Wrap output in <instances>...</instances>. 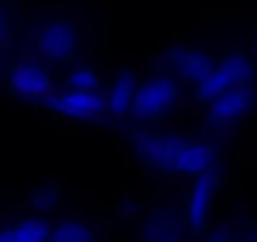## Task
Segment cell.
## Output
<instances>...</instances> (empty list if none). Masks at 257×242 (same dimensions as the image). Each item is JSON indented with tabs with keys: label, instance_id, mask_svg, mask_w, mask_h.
<instances>
[{
	"label": "cell",
	"instance_id": "obj_1",
	"mask_svg": "<svg viewBox=\"0 0 257 242\" xmlns=\"http://www.w3.org/2000/svg\"><path fill=\"white\" fill-rule=\"evenodd\" d=\"M137 154L154 169L184 177H199L217 164V152L209 142L177 134H134Z\"/></svg>",
	"mask_w": 257,
	"mask_h": 242
},
{
	"label": "cell",
	"instance_id": "obj_2",
	"mask_svg": "<svg viewBox=\"0 0 257 242\" xmlns=\"http://www.w3.org/2000/svg\"><path fill=\"white\" fill-rule=\"evenodd\" d=\"M254 78V63L247 53H229L219 63L212 66V71L197 83V98L209 103L212 98L237 88L247 86Z\"/></svg>",
	"mask_w": 257,
	"mask_h": 242
},
{
	"label": "cell",
	"instance_id": "obj_3",
	"mask_svg": "<svg viewBox=\"0 0 257 242\" xmlns=\"http://www.w3.org/2000/svg\"><path fill=\"white\" fill-rule=\"evenodd\" d=\"M179 98V86L172 76L159 73L147 78L142 86H137V96L132 103V113L139 121H154L167 116Z\"/></svg>",
	"mask_w": 257,
	"mask_h": 242
},
{
	"label": "cell",
	"instance_id": "obj_4",
	"mask_svg": "<svg viewBox=\"0 0 257 242\" xmlns=\"http://www.w3.org/2000/svg\"><path fill=\"white\" fill-rule=\"evenodd\" d=\"M78 48V33L71 21L53 18L46 21L36 33V51L48 63H66Z\"/></svg>",
	"mask_w": 257,
	"mask_h": 242
},
{
	"label": "cell",
	"instance_id": "obj_5",
	"mask_svg": "<svg viewBox=\"0 0 257 242\" xmlns=\"http://www.w3.org/2000/svg\"><path fill=\"white\" fill-rule=\"evenodd\" d=\"M257 93L252 91V86H237L217 98H212L207 103V118L214 127H232L237 121H242L252 108H254Z\"/></svg>",
	"mask_w": 257,
	"mask_h": 242
},
{
	"label": "cell",
	"instance_id": "obj_6",
	"mask_svg": "<svg viewBox=\"0 0 257 242\" xmlns=\"http://www.w3.org/2000/svg\"><path fill=\"white\" fill-rule=\"evenodd\" d=\"M8 86L16 96L26 101H46L51 93V73L41 61H21L8 73Z\"/></svg>",
	"mask_w": 257,
	"mask_h": 242
},
{
	"label": "cell",
	"instance_id": "obj_7",
	"mask_svg": "<svg viewBox=\"0 0 257 242\" xmlns=\"http://www.w3.org/2000/svg\"><path fill=\"white\" fill-rule=\"evenodd\" d=\"M46 103L58 116H66V118H73V121H93L106 111L101 93H83V91H71V88L51 91Z\"/></svg>",
	"mask_w": 257,
	"mask_h": 242
},
{
	"label": "cell",
	"instance_id": "obj_8",
	"mask_svg": "<svg viewBox=\"0 0 257 242\" xmlns=\"http://www.w3.org/2000/svg\"><path fill=\"white\" fill-rule=\"evenodd\" d=\"M217 184H219V174L217 169H209L199 177H194L192 187H189V197H187V224L199 232L207 227L209 212H212V202L217 194Z\"/></svg>",
	"mask_w": 257,
	"mask_h": 242
},
{
	"label": "cell",
	"instance_id": "obj_9",
	"mask_svg": "<svg viewBox=\"0 0 257 242\" xmlns=\"http://www.w3.org/2000/svg\"><path fill=\"white\" fill-rule=\"evenodd\" d=\"M214 61L209 53L197 51V48H174L169 53V68L177 78L197 86L209 71H212Z\"/></svg>",
	"mask_w": 257,
	"mask_h": 242
},
{
	"label": "cell",
	"instance_id": "obj_10",
	"mask_svg": "<svg viewBox=\"0 0 257 242\" xmlns=\"http://www.w3.org/2000/svg\"><path fill=\"white\" fill-rule=\"evenodd\" d=\"M137 78H134V73H118L116 76V81L108 86V91H106V96H103V108L111 113V116H116V118H121V116H126V113H132V103H134V96H137Z\"/></svg>",
	"mask_w": 257,
	"mask_h": 242
},
{
	"label": "cell",
	"instance_id": "obj_11",
	"mask_svg": "<svg viewBox=\"0 0 257 242\" xmlns=\"http://www.w3.org/2000/svg\"><path fill=\"white\" fill-rule=\"evenodd\" d=\"M144 237H147V242H179V237H182L179 219L172 214H157L147 222Z\"/></svg>",
	"mask_w": 257,
	"mask_h": 242
},
{
	"label": "cell",
	"instance_id": "obj_12",
	"mask_svg": "<svg viewBox=\"0 0 257 242\" xmlns=\"http://www.w3.org/2000/svg\"><path fill=\"white\" fill-rule=\"evenodd\" d=\"M48 242H96V234L86 222L66 219V222H58L56 227H51Z\"/></svg>",
	"mask_w": 257,
	"mask_h": 242
},
{
	"label": "cell",
	"instance_id": "obj_13",
	"mask_svg": "<svg viewBox=\"0 0 257 242\" xmlns=\"http://www.w3.org/2000/svg\"><path fill=\"white\" fill-rule=\"evenodd\" d=\"M11 227L21 242H48V234H51V227L41 217H28V219H21Z\"/></svg>",
	"mask_w": 257,
	"mask_h": 242
},
{
	"label": "cell",
	"instance_id": "obj_14",
	"mask_svg": "<svg viewBox=\"0 0 257 242\" xmlns=\"http://www.w3.org/2000/svg\"><path fill=\"white\" fill-rule=\"evenodd\" d=\"M66 83L71 91H83V93H98V86H101V78L96 76V71L91 68H73L68 76H66Z\"/></svg>",
	"mask_w": 257,
	"mask_h": 242
},
{
	"label": "cell",
	"instance_id": "obj_15",
	"mask_svg": "<svg viewBox=\"0 0 257 242\" xmlns=\"http://www.w3.org/2000/svg\"><path fill=\"white\" fill-rule=\"evenodd\" d=\"M56 202H58V189H56L53 184H46V187H41V189L33 194V207H36L38 212L53 209Z\"/></svg>",
	"mask_w": 257,
	"mask_h": 242
},
{
	"label": "cell",
	"instance_id": "obj_16",
	"mask_svg": "<svg viewBox=\"0 0 257 242\" xmlns=\"http://www.w3.org/2000/svg\"><path fill=\"white\" fill-rule=\"evenodd\" d=\"M232 242H257V232L254 229H244V232H234Z\"/></svg>",
	"mask_w": 257,
	"mask_h": 242
},
{
	"label": "cell",
	"instance_id": "obj_17",
	"mask_svg": "<svg viewBox=\"0 0 257 242\" xmlns=\"http://www.w3.org/2000/svg\"><path fill=\"white\" fill-rule=\"evenodd\" d=\"M0 242H21V239L16 237L13 227H3V229H0Z\"/></svg>",
	"mask_w": 257,
	"mask_h": 242
},
{
	"label": "cell",
	"instance_id": "obj_18",
	"mask_svg": "<svg viewBox=\"0 0 257 242\" xmlns=\"http://www.w3.org/2000/svg\"><path fill=\"white\" fill-rule=\"evenodd\" d=\"M3 31H6V16L0 13V36H3Z\"/></svg>",
	"mask_w": 257,
	"mask_h": 242
}]
</instances>
